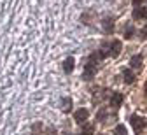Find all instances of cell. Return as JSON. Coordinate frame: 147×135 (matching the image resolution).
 Masks as SVG:
<instances>
[{
    "instance_id": "obj_4",
    "label": "cell",
    "mask_w": 147,
    "mask_h": 135,
    "mask_svg": "<svg viewBox=\"0 0 147 135\" xmlns=\"http://www.w3.org/2000/svg\"><path fill=\"white\" fill-rule=\"evenodd\" d=\"M74 67H76V60H74V58H67V60L63 62V70H65V74H72V72H74Z\"/></svg>"
},
{
    "instance_id": "obj_19",
    "label": "cell",
    "mask_w": 147,
    "mask_h": 135,
    "mask_svg": "<svg viewBox=\"0 0 147 135\" xmlns=\"http://www.w3.org/2000/svg\"><path fill=\"white\" fill-rule=\"evenodd\" d=\"M65 135H72V133H65Z\"/></svg>"
},
{
    "instance_id": "obj_15",
    "label": "cell",
    "mask_w": 147,
    "mask_h": 135,
    "mask_svg": "<svg viewBox=\"0 0 147 135\" xmlns=\"http://www.w3.org/2000/svg\"><path fill=\"white\" fill-rule=\"evenodd\" d=\"M140 39H147V26L140 30Z\"/></svg>"
},
{
    "instance_id": "obj_13",
    "label": "cell",
    "mask_w": 147,
    "mask_h": 135,
    "mask_svg": "<svg viewBox=\"0 0 147 135\" xmlns=\"http://www.w3.org/2000/svg\"><path fill=\"white\" fill-rule=\"evenodd\" d=\"M40 128H42V123H35V125L32 126V135H39Z\"/></svg>"
},
{
    "instance_id": "obj_7",
    "label": "cell",
    "mask_w": 147,
    "mask_h": 135,
    "mask_svg": "<svg viewBox=\"0 0 147 135\" xmlns=\"http://www.w3.org/2000/svg\"><path fill=\"white\" fill-rule=\"evenodd\" d=\"M103 26H105V33H112L114 30V19L112 18H107L103 21Z\"/></svg>"
},
{
    "instance_id": "obj_9",
    "label": "cell",
    "mask_w": 147,
    "mask_h": 135,
    "mask_svg": "<svg viewBox=\"0 0 147 135\" xmlns=\"http://www.w3.org/2000/svg\"><path fill=\"white\" fill-rule=\"evenodd\" d=\"M142 60H144V58H142L140 54L133 56V58H131V62H130V67H133V69H140V67H142Z\"/></svg>"
},
{
    "instance_id": "obj_12",
    "label": "cell",
    "mask_w": 147,
    "mask_h": 135,
    "mask_svg": "<svg viewBox=\"0 0 147 135\" xmlns=\"http://www.w3.org/2000/svg\"><path fill=\"white\" fill-rule=\"evenodd\" d=\"M91 133H93V125L82 126V133H81V135H91Z\"/></svg>"
},
{
    "instance_id": "obj_11",
    "label": "cell",
    "mask_w": 147,
    "mask_h": 135,
    "mask_svg": "<svg viewBox=\"0 0 147 135\" xmlns=\"http://www.w3.org/2000/svg\"><path fill=\"white\" fill-rule=\"evenodd\" d=\"M114 135H128L126 126H124V125H117V126H116V130H114Z\"/></svg>"
},
{
    "instance_id": "obj_5",
    "label": "cell",
    "mask_w": 147,
    "mask_h": 135,
    "mask_svg": "<svg viewBox=\"0 0 147 135\" xmlns=\"http://www.w3.org/2000/svg\"><path fill=\"white\" fill-rule=\"evenodd\" d=\"M121 104H123V95H121V93H114L112 96H110V107L117 109Z\"/></svg>"
},
{
    "instance_id": "obj_14",
    "label": "cell",
    "mask_w": 147,
    "mask_h": 135,
    "mask_svg": "<svg viewBox=\"0 0 147 135\" xmlns=\"http://www.w3.org/2000/svg\"><path fill=\"white\" fill-rule=\"evenodd\" d=\"M133 32H135V30H133V26H126L124 37H126V39H131V37H133Z\"/></svg>"
},
{
    "instance_id": "obj_18",
    "label": "cell",
    "mask_w": 147,
    "mask_h": 135,
    "mask_svg": "<svg viewBox=\"0 0 147 135\" xmlns=\"http://www.w3.org/2000/svg\"><path fill=\"white\" fill-rule=\"evenodd\" d=\"M145 93H147V84H145Z\"/></svg>"
},
{
    "instance_id": "obj_8",
    "label": "cell",
    "mask_w": 147,
    "mask_h": 135,
    "mask_svg": "<svg viewBox=\"0 0 147 135\" xmlns=\"http://www.w3.org/2000/svg\"><path fill=\"white\" fill-rule=\"evenodd\" d=\"M123 74H124V83H126V84H131V83H135V74H133L131 70H128V69H126Z\"/></svg>"
},
{
    "instance_id": "obj_17",
    "label": "cell",
    "mask_w": 147,
    "mask_h": 135,
    "mask_svg": "<svg viewBox=\"0 0 147 135\" xmlns=\"http://www.w3.org/2000/svg\"><path fill=\"white\" fill-rule=\"evenodd\" d=\"M131 2H133V5H135V7H140L144 0H131Z\"/></svg>"
},
{
    "instance_id": "obj_2",
    "label": "cell",
    "mask_w": 147,
    "mask_h": 135,
    "mask_svg": "<svg viewBox=\"0 0 147 135\" xmlns=\"http://www.w3.org/2000/svg\"><path fill=\"white\" fill-rule=\"evenodd\" d=\"M107 49H109V56L116 58V56H119V54H121L123 44H121V41H112L110 44H107Z\"/></svg>"
},
{
    "instance_id": "obj_3",
    "label": "cell",
    "mask_w": 147,
    "mask_h": 135,
    "mask_svg": "<svg viewBox=\"0 0 147 135\" xmlns=\"http://www.w3.org/2000/svg\"><path fill=\"white\" fill-rule=\"evenodd\" d=\"M88 116H89V112H88V109H84V107H81V109H77L76 112H74V119H76V123H79V125H82L84 121H88Z\"/></svg>"
},
{
    "instance_id": "obj_1",
    "label": "cell",
    "mask_w": 147,
    "mask_h": 135,
    "mask_svg": "<svg viewBox=\"0 0 147 135\" xmlns=\"http://www.w3.org/2000/svg\"><path fill=\"white\" fill-rule=\"evenodd\" d=\"M130 125H131V128L135 130L137 135H140V133L147 128V121H145V118H144V116H138V114L130 116Z\"/></svg>"
},
{
    "instance_id": "obj_6",
    "label": "cell",
    "mask_w": 147,
    "mask_h": 135,
    "mask_svg": "<svg viewBox=\"0 0 147 135\" xmlns=\"http://www.w3.org/2000/svg\"><path fill=\"white\" fill-rule=\"evenodd\" d=\"M133 19H147V9L137 7V9L133 11Z\"/></svg>"
},
{
    "instance_id": "obj_10",
    "label": "cell",
    "mask_w": 147,
    "mask_h": 135,
    "mask_svg": "<svg viewBox=\"0 0 147 135\" xmlns=\"http://www.w3.org/2000/svg\"><path fill=\"white\" fill-rule=\"evenodd\" d=\"M70 109H72V100L67 96V98H63V100H61V111H63V112H68Z\"/></svg>"
},
{
    "instance_id": "obj_16",
    "label": "cell",
    "mask_w": 147,
    "mask_h": 135,
    "mask_svg": "<svg viewBox=\"0 0 147 135\" xmlns=\"http://www.w3.org/2000/svg\"><path fill=\"white\" fill-rule=\"evenodd\" d=\"M44 135H56V130H44Z\"/></svg>"
}]
</instances>
